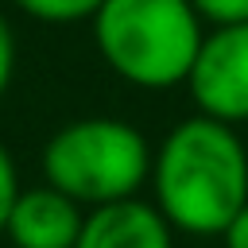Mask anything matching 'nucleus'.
I'll list each match as a JSON object with an SVG mask.
<instances>
[{
	"mask_svg": "<svg viewBox=\"0 0 248 248\" xmlns=\"http://www.w3.org/2000/svg\"><path fill=\"white\" fill-rule=\"evenodd\" d=\"M147 136L120 116H81L62 124L39 155L43 182L62 190L85 209L140 198L151 178Z\"/></svg>",
	"mask_w": 248,
	"mask_h": 248,
	"instance_id": "3",
	"label": "nucleus"
},
{
	"mask_svg": "<svg viewBox=\"0 0 248 248\" xmlns=\"http://www.w3.org/2000/svg\"><path fill=\"white\" fill-rule=\"evenodd\" d=\"M23 16H31L35 23H50V27H66V23H81L93 19L97 8L105 0H12Z\"/></svg>",
	"mask_w": 248,
	"mask_h": 248,
	"instance_id": "7",
	"label": "nucleus"
},
{
	"mask_svg": "<svg viewBox=\"0 0 248 248\" xmlns=\"http://www.w3.org/2000/svg\"><path fill=\"white\" fill-rule=\"evenodd\" d=\"M12 78H16V31H12L8 16L0 12V101L12 85Z\"/></svg>",
	"mask_w": 248,
	"mask_h": 248,
	"instance_id": "10",
	"label": "nucleus"
},
{
	"mask_svg": "<svg viewBox=\"0 0 248 248\" xmlns=\"http://www.w3.org/2000/svg\"><path fill=\"white\" fill-rule=\"evenodd\" d=\"M147 182L174 232L221 236L248 205V147L232 124L194 112L159 140Z\"/></svg>",
	"mask_w": 248,
	"mask_h": 248,
	"instance_id": "1",
	"label": "nucleus"
},
{
	"mask_svg": "<svg viewBox=\"0 0 248 248\" xmlns=\"http://www.w3.org/2000/svg\"><path fill=\"white\" fill-rule=\"evenodd\" d=\"M89 27L105 66L136 89L186 85L205 39L190 0H105Z\"/></svg>",
	"mask_w": 248,
	"mask_h": 248,
	"instance_id": "2",
	"label": "nucleus"
},
{
	"mask_svg": "<svg viewBox=\"0 0 248 248\" xmlns=\"http://www.w3.org/2000/svg\"><path fill=\"white\" fill-rule=\"evenodd\" d=\"M202 23L209 27H236L248 23V0H190Z\"/></svg>",
	"mask_w": 248,
	"mask_h": 248,
	"instance_id": "8",
	"label": "nucleus"
},
{
	"mask_svg": "<svg viewBox=\"0 0 248 248\" xmlns=\"http://www.w3.org/2000/svg\"><path fill=\"white\" fill-rule=\"evenodd\" d=\"M186 89L202 116L232 128L248 124V23L205 31Z\"/></svg>",
	"mask_w": 248,
	"mask_h": 248,
	"instance_id": "4",
	"label": "nucleus"
},
{
	"mask_svg": "<svg viewBox=\"0 0 248 248\" xmlns=\"http://www.w3.org/2000/svg\"><path fill=\"white\" fill-rule=\"evenodd\" d=\"M85 205L66 198L54 186H23L4 236L12 248H78L81 225H85Z\"/></svg>",
	"mask_w": 248,
	"mask_h": 248,
	"instance_id": "5",
	"label": "nucleus"
},
{
	"mask_svg": "<svg viewBox=\"0 0 248 248\" xmlns=\"http://www.w3.org/2000/svg\"><path fill=\"white\" fill-rule=\"evenodd\" d=\"M19 170H16V159H12V151L0 143V236H4V229H8V217H12V205H16V198H19Z\"/></svg>",
	"mask_w": 248,
	"mask_h": 248,
	"instance_id": "9",
	"label": "nucleus"
},
{
	"mask_svg": "<svg viewBox=\"0 0 248 248\" xmlns=\"http://www.w3.org/2000/svg\"><path fill=\"white\" fill-rule=\"evenodd\" d=\"M78 248H174V229L155 202L128 198L85 213Z\"/></svg>",
	"mask_w": 248,
	"mask_h": 248,
	"instance_id": "6",
	"label": "nucleus"
},
{
	"mask_svg": "<svg viewBox=\"0 0 248 248\" xmlns=\"http://www.w3.org/2000/svg\"><path fill=\"white\" fill-rule=\"evenodd\" d=\"M221 244L225 248H248V205L232 217V225L221 232Z\"/></svg>",
	"mask_w": 248,
	"mask_h": 248,
	"instance_id": "11",
	"label": "nucleus"
}]
</instances>
